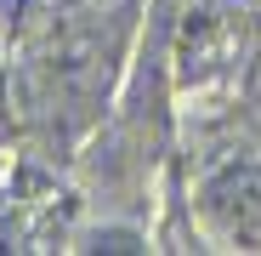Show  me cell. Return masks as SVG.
I'll return each instance as SVG.
<instances>
[{
  "label": "cell",
  "instance_id": "1",
  "mask_svg": "<svg viewBox=\"0 0 261 256\" xmlns=\"http://www.w3.org/2000/svg\"><path fill=\"white\" fill-rule=\"evenodd\" d=\"M199 222L233 250H261V159H227L199 182Z\"/></svg>",
  "mask_w": 261,
  "mask_h": 256
}]
</instances>
